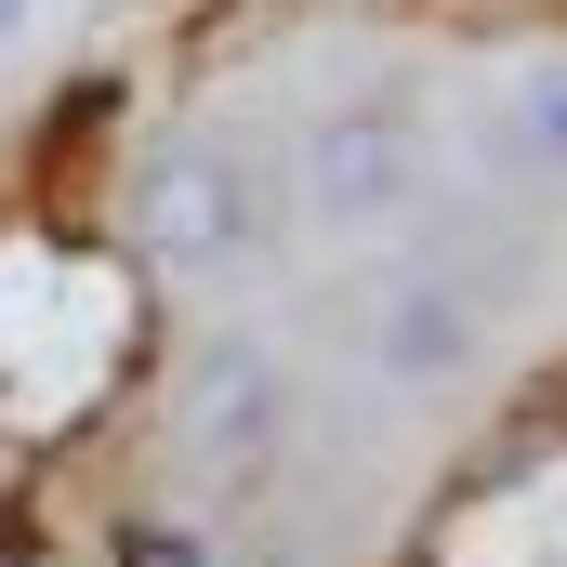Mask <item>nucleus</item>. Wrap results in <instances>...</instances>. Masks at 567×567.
<instances>
[{"label": "nucleus", "instance_id": "1", "mask_svg": "<svg viewBox=\"0 0 567 567\" xmlns=\"http://www.w3.org/2000/svg\"><path fill=\"white\" fill-rule=\"evenodd\" d=\"M133 238H145V265H158L172 290L251 278V265H265V172H251L225 133L158 145V158H145V185H133Z\"/></svg>", "mask_w": 567, "mask_h": 567}, {"label": "nucleus", "instance_id": "2", "mask_svg": "<svg viewBox=\"0 0 567 567\" xmlns=\"http://www.w3.org/2000/svg\"><path fill=\"white\" fill-rule=\"evenodd\" d=\"M290 198L317 238H410L435 212V145L396 106H317L290 145Z\"/></svg>", "mask_w": 567, "mask_h": 567}, {"label": "nucleus", "instance_id": "3", "mask_svg": "<svg viewBox=\"0 0 567 567\" xmlns=\"http://www.w3.org/2000/svg\"><path fill=\"white\" fill-rule=\"evenodd\" d=\"M172 423H185V462H198V475H225V488H238V475H265V462H278V435H290L278 357H265V343H238V330H225V343H198V370H185V410H172Z\"/></svg>", "mask_w": 567, "mask_h": 567}, {"label": "nucleus", "instance_id": "4", "mask_svg": "<svg viewBox=\"0 0 567 567\" xmlns=\"http://www.w3.org/2000/svg\"><path fill=\"white\" fill-rule=\"evenodd\" d=\"M357 343H370V370H383V383L435 396V383H462V370L488 357V303H475L462 278H396L383 303H370V330H357Z\"/></svg>", "mask_w": 567, "mask_h": 567}, {"label": "nucleus", "instance_id": "5", "mask_svg": "<svg viewBox=\"0 0 567 567\" xmlns=\"http://www.w3.org/2000/svg\"><path fill=\"white\" fill-rule=\"evenodd\" d=\"M475 145L502 172H528V185H567V53H515L488 120H475Z\"/></svg>", "mask_w": 567, "mask_h": 567}, {"label": "nucleus", "instance_id": "6", "mask_svg": "<svg viewBox=\"0 0 567 567\" xmlns=\"http://www.w3.org/2000/svg\"><path fill=\"white\" fill-rule=\"evenodd\" d=\"M27 27H40V0H0V53H13V40H27Z\"/></svg>", "mask_w": 567, "mask_h": 567}, {"label": "nucleus", "instance_id": "7", "mask_svg": "<svg viewBox=\"0 0 567 567\" xmlns=\"http://www.w3.org/2000/svg\"><path fill=\"white\" fill-rule=\"evenodd\" d=\"M251 567H303V555H251Z\"/></svg>", "mask_w": 567, "mask_h": 567}]
</instances>
